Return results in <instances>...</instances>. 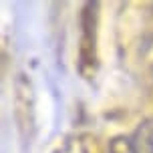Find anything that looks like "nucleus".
<instances>
[{
	"label": "nucleus",
	"instance_id": "f257e3e1",
	"mask_svg": "<svg viewBox=\"0 0 153 153\" xmlns=\"http://www.w3.org/2000/svg\"><path fill=\"white\" fill-rule=\"evenodd\" d=\"M97 4H87L83 14V45H81V71L85 69V62H89L95 71V18H97Z\"/></svg>",
	"mask_w": 153,
	"mask_h": 153
},
{
	"label": "nucleus",
	"instance_id": "f03ea898",
	"mask_svg": "<svg viewBox=\"0 0 153 153\" xmlns=\"http://www.w3.org/2000/svg\"><path fill=\"white\" fill-rule=\"evenodd\" d=\"M131 145L135 153H153V117L137 125L131 135Z\"/></svg>",
	"mask_w": 153,
	"mask_h": 153
},
{
	"label": "nucleus",
	"instance_id": "7ed1b4c3",
	"mask_svg": "<svg viewBox=\"0 0 153 153\" xmlns=\"http://www.w3.org/2000/svg\"><path fill=\"white\" fill-rule=\"evenodd\" d=\"M109 153H135L133 145H131V137H113L109 143Z\"/></svg>",
	"mask_w": 153,
	"mask_h": 153
}]
</instances>
